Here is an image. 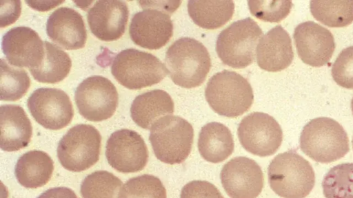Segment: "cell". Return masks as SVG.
I'll return each instance as SVG.
<instances>
[{
    "mask_svg": "<svg viewBox=\"0 0 353 198\" xmlns=\"http://www.w3.org/2000/svg\"><path fill=\"white\" fill-rule=\"evenodd\" d=\"M165 63L173 82L187 89L200 86L211 67L207 48L189 37L179 38L168 48Z\"/></svg>",
    "mask_w": 353,
    "mask_h": 198,
    "instance_id": "cell-1",
    "label": "cell"
},
{
    "mask_svg": "<svg viewBox=\"0 0 353 198\" xmlns=\"http://www.w3.org/2000/svg\"><path fill=\"white\" fill-rule=\"evenodd\" d=\"M268 173L270 188L283 198H305L315 184L311 164L294 150L277 155L269 164Z\"/></svg>",
    "mask_w": 353,
    "mask_h": 198,
    "instance_id": "cell-2",
    "label": "cell"
},
{
    "mask_svg": "<svg viewBox=\"0 0 353 198\" xmlns=\"http://www.w3.org/2000/svg\"><path fill=\"white\" fill-rule=\"evenodd\" d=\"M301 151L313 160L330 163L350 151L349 139L343 126L330 118H316L307 122L300 136Z\"/></svg>",
    "mask_w": 353,
    "mask_h": 198,
    "instance_id": "cell-3",
    "label": "cell"
},
{
    "mask_svg": "<svg viewBox=\"0 0 353 198\" xmlns=\"http://www.w3.org/2000/svg\"><path fill=\"white\" fill-rule=\"evenodd\" d=\"M205 96L214 112L228 118L243 115L254 100L249 82L239 74L228 70L218 72L210 78Z\"/></svg>",
    "mask_w": 353,
    "mask_h": 198,
    "instance_id": "cell-4",
    "label": "cell"
},
{
    "mask_svg": "<svg viewBox=\"0 0 353 198\" xmlns=\"http://www.w3.org/2000/svg\"><path fill=\"white\" fill-rule=\"evenodd\" d=\"M149 140L158 160L168 164H181L191 152L194 129L183 118L169 115L154 123Z\"/></svg>",
    "mask_w": 353,
    "mask_h": 198,
    "instance_id": "cell-5",
    "label": "cell"
},
{
    "mask_svg": "<svg viewBox=\"0 0 353 198\" xmlns=\"http://www.w3.org/2000/svg\"><path fill=\"white\" fill-rule=\"evenodd\" d=\"M167 72L165 65L157 56L134 48L118 53L111 66V73L118 82L134 90L160 82Z\"/></svg>",
    "mask_w": 353,
    "mask_h": 198,
    "instance_id": "cell-6",
    "label": "cell"
},
{
    "mask_svg": "<svg viewBox=\"0 0 353 198\" xmlns=\"http://www.w3.org/2000/svg\"><path fill=\"white\" fill-rule=\"evenodd\" d=\"M263 36L255 21L248 17L232 23L219 34L216 51L226 65L245 68L254 60V51Z\"/></svg>",
    "mask_w": 353,
    "mask_h": 198,
    "instance_id": "cell-7",
    "label": "cell"
},
{
    "mask_svg": "<svg viewBox=\"0 0 353 198\" xmlns=\"http://www.w3.org/2000/svg\"><path fill=\"white\" fill-rule=\"evenodd\" d=\"M101 135L93 126L77 124L59 140L57 153L61 165L72 172L85 170L99 159Z\"/></svg>",
    "mask_w": 353,
    "mask_h": 198,
    "instance_id": "cell-8",
    "label": "cell"
},
{
    "mask_svg": "<svg viewBox=\"0 0 353 198\" xmlns=\"http://www.w3.org/2000/svg\"><path fill=\"white\" fill-rule=\"evenodd\" d=\"M74 100L79 113L85 119L100 122L113 116L118 107L119 95L109 79L94 75L86 78L78 85Z\"/></svg>",
    "mask_w": 353,
    "mask_h": 198,
    "instance_id": "cell-9",
    "label": "cell"
},
{
    "mask_svg": "<svg viewBox=\"0 0 353 198\" xmlns=\"http://www.w3.org/2000/svg\"><path fill=\"white\" fill-rule=\"evenodd\" d=\"M145 9L131 19L129 34L134 44L148 50L165 45L173 34V23L168 12L152 1H139Z\"/></svg>",
    "mask_w": 353,
    "mask_h": 198,
    "instance_id": "cell-10",
    "label": "cell"
},
{
    "mask_svg": "<svg viewBox=\"0 0 353 198\" xmlns=\"http://www.w3.org/2000/svg\"><path fill=\"white\" fill-rule=\"evenodd\" d=\"M237 134L241 146L260 157L275 153L283 140V131L277 121L262 112H253L239 123Z\"/></svg>",
    "mask_w": 353,
    "mask_h": 198,
    "instance_id": "cell-11",
    "label": "cell"
},
{
    "mask_svg": "<svg viewBox=\"0 0 353 198\" xmlns=\"http://www.w3.org/2000/svg\"><path fill=\"white\" fill-rule=\"evenodd\" d=\"M27 106L35 121L50 130H59L65 127L74 116L70 97L59 89H37L28 98Z\"/></svg>",
    "mask_w": 353,
    "mask_h": 198,
    "instance_id": "cell-12",
    "label": "cell"
},
{
    "mask_svg": "<svg viewBox=\"0 0 353 198\" xmlns=\"http://www.w3.org/2000/svg\"><path fill=\"white\" fill-rule=\"evenodd\" d=\"M105 157L116 170L123 173H136L146 166L148 151L140 134L122 129L113 132L108 139Z\"/></svg>",
    "mask_w": 353,
    "mask_h": 198,
    "instance_id": "cell-13",
    "label": "cell"
},
{
    "mask_svg": "<svg viewBox=\"0 0 353 198\" xmlns=\"http://www.w3.org/2000/svg\"><path fill=\"white\" fill-rule=\"evenodd\" d=\"M222 186L231 198H256L261 193L264 177L259 165L246 157H236L222 168Z\"/></svg>",
    "mask_w": 353,
    "mask_h": 198,
    "instance_id": "cell-14",
    "label": "cell"
},
{
    "mask_svg": "<svg viewBox=\"0 0 353 198\" xmlns=\"http://www.w3.org/2000/svg\"><path fill=\"white\" fill-rule=\"evenodd\" d=\"M1 50L8 63L29 69L39 67L45 56V44L38 33L26 26L11 28L2 36Z\"/></svg>",
    "mask_w": 353,
    "mask_h": 198,
    "instance_id": "cell-15",
    "label": "cell"
},
{
    "mask_svg": "<svg viewBox=\"0 0 353 198\" xmlns=\"http://www.w3.org/2000/svg\"><path fill=\"white\" fill-rule=\"evenodd\" d=\"M294 39L299 57L312 67L326 65L332 56L335 42L327 28L314 21H305L294 29Z\"/></svg>",
    "mask_w": 353,
    "mask_h": 198,
    "instance_id": "cell-16",
    "label": "cell"
},
{
    "mask_svg": "<svg viewBox=\"0 0 353 198\" xmlns=\"http://www.w3.org/2000/svg\"><path fill=\"white\" fill-rule=\"evenodd\" d=\"M129 16L127 3L119 0L97 1L89 9L87 20L92 34L103 41L119 39L125 33Z\"/></svg>",
    "mask_w": 353,
    "mask_h": 198,
    "instance_id": "cell-17",
    "label": "cell"
},
{
    "mask_svg": "<svg viewBox=\"0 0 353 198\" xmlns=\"http://www.w3.org/2000/svg\"><path fill=\"white\" fill-rule=\"evenodd\" d=\"M46 33L50 40L67 50L83 48L87 40L82 16L68 7H61L51 13L46 22Z\"/></svg>",
    "mask_w": 353,
    "mask_h": 198,
    "instance_id": "cell-18",
    "label": "cell"
},
{
    "mask_svg": "<svg viewBox=\"0 0 353 198\" xmlns=\"http://www.w3.org/2000/svg\"><path fill=\"white\" fill-rule=\"evenodd\" d=\"M256 54L257 64L263 70L276 72L288 67L294 52L288 32L281 25L270 30L259 40Z\"/></svg>",
    "mask_w": 353,
    "mask_h": 198,
    "instance_id": "cell-19",
    "label": "cell"
},
{
    "mask_svg": "<svg viewBox=\"0 0 353 198\" xmlns=\"http://www.w3.org/2000/svg\"><path fill=\"white\" fill-rule=\"evenodd\" d=\"M0 121L1 150L17 151L29 144L32 135V124L21 106L2 104Z\"/></svg>",
    "mask_w": 353,
    "mask_h": 198,
    "instance_id": "cell-20",
    "label": "cell"
},
{
    "mask_svg": "<svg viewBox=\"0 0 353 198\" xmlns=\"http://www.w3.org/2000/svg\"><path fill=\"white\" fill-rule=\"evenodd\" d=\"M174 102L166 91L154 89L137 96L130 107V116L136 124L144 129L162 117L173 113Z\"/></svg>",
    "mask_w": 353,
    "mask_h": 198,
    "instance_id": "cell-21",
    "label": "cell"
},
{
    "mask_svg": "<svg viewBox=\"0 0 353 198\" xmlns=\"http://www.w3.org/2000/svg\"><path fill=\"white\" fill-rule=\"evenodd\" d=\"M54 170L51 157L44 151L33 150L23 154L17 160L14 174L18 182L27 188L46 185Z\"/></svg>",
    "mask_w": 353,
    "mask_h": 198,
    "instance_id": "cell-22",
    "label": "cell"
},
{
    "mask_svg": "<svg viewBox=\"0 0 353 198\" xmlns=\"http://www.w3.org/2000/svg\"><path fill=\"white\" fill-rule=\"evenodd\" d=\"M197 146L201 157L214 164L226 160L234 147L230 129L216 122H209L201 128Z\"/></svg>",
    "mask_w": 353,
    "mask_h": 198,
    "instance_id": "cell-23",
    "label": "cell"
},
{
    "mask_svg": "<svg viewBox=\"0 0 353 198\" xmlns=\"http://www.w3.org/2000/svg\"><path fill=\"white\" fill-rule=\"evenodd\" d=\"M232 1H194L188 2L190 18L198 26L208 30L221 28L229 21L234 14Z\"/></svg>",
    "mask_w": 353,
    "mask_h": 198,
    "instance_id": "cell-24",
    "label": "cell"
},
{
    "mask_svg": "<svg viewBox=\"0 0 353 198\" xmlns=\"http://www.w3.org/2000/svg\"><path fill=\"white\" fill-rule=\"evenodd\" d=\"M44 44L45 56L41 64L29 70L33 78L39 82L57 83L70 73L72 60L69 55L57 45L47 41Z\"/></svg>",
    "mask_w": 353,
    "mask_h": 198,
    "instance_id": "cell-25",
    "label": "cell"
},
{
    "mask_svg": "<svg viewBox=\"0 0 353 198\" xmlns=\"http://www.w3.org/2000/svg\"><path fill=\"white\" fill-rule=\"evenodd\" d=\"M310 12L321 23L332 28L353 22V1H311Z\"/></svg>",
    "mask_w": 353,
    "mask_h": 198,
    "instance_id": "cell-26",
    "label": "cell"
},
{
    "mask_svg": "<svg viewBox=\"0 0 353 198\" xmlns=\"http://www.w3.org/2000/svg\"><path fill=\"white\" fill-rule=\"evenodd\" d=\"M1 100L16 101L23 97L30 86V79L26 71L11 66L5 59H1Z\"/></svg>",
    "mask_w": 353,
    "mask_h": 198,
    "instance_id": "cell-27",
    "label": "cell"
},
{
    "mask_svg": "<svg viewBox=\"0 0 353 198\" xmlns=\"http://www.w3.org/2000/svg\"><path fill=\"white\" fill-rule=\"evenodd\" d=\"M325 198H353V163L333 166L322 181Z\"/></svg>",
    "mask_w": 353,
    "mask_h": 198,
    "instance_id": "cell-28",
    "label": "cell"
},
{
    "mask_svg": "<svg viewBox=\"0 0 353 198\" xmlns=\"http://www.w3.org/2000/svg\"><path fill=\"white\" fill-rule=\"evenodd\" d=\"M121 180L112 173L97 170L82 181L80 192L83 198H118Z\"/></svg>",
    "mask_w": 353,
    "mask_h": 198,
    "instance_id": "cell-29",
    "label": "cell"
},
{
    "mask_svg": "<svg viewBox=\"0 0 353 198\" xmlns=\"http://www.w3.org/2000/svg\"><path fill=\"white\" fill-rule=\"evenodd\" d=\"M166 190L156 176L143 174L130 178L119 190L118 198H166Z\"/></svg>",
    "mask_w": 353,
    "mask_h": 198,
    "instance_id": "cell-30",
    "label": "cell"
},
{
    "mask_svg": "<svg viewBox=\"0 0 353 198\" xmlns=\"http://www.w3.org/2000/svg\"><path fill=\"white\" fill-rule=\"evenodd\" d=\"M248 8L252 15L264 21L276 23L285 19L290 12V1H248Z\"/></svg>",
    "mask_w": 353,
    "mask_h": 198,
    "instance_id": "cell-31",
    "label": "cell"
},
{
    "mask_svg": "<svg viewBox=\"0 0 353 198\" xmlns=\"http://www.w3.org/2000/svg\"><path fill=\"white\" fill-rule=\"evenodd\" d=\"M332 76L339 86L353 89V46L343 50L332 67Z\"/></svg>",
    "mask_w": 353,
    "mask_h": 198,
    "instance_id": "cell-32",
    "label": "cell"
},
{
    "mask_svg": "<svg viewBox=\"0 0 353 198\" xmlns=\"http://www.w3.org/2000/svg\"><path fill=\"white\" fill-rule=\"evenodd\" d=\"M180 198H224L219 189L207 181L194 180L182 188Z\"/></svg>",
    "mask_w": 353,
    "mask_h": 198,
    "instance_id": "cell-33",
    "label": "cell"
},
{
    "mask_svg": "<svg viewBox=\"0 0 353 198\" xmlns=\"http://www.w3.org/2000/svg\"><path fill=\"white\" fill-rule=\"evenodd\" d=\"M21 14V1H2L1 6V27L9 25L18 19Z\"/></svg>",
    "mask_w": 353,
    "mask_h": 198,
    "instance_id": "cell-34",
    "label": "cell"
},
{
    "mask_svg": "<svg viewBox=\"0 0 353 198\" xmlns=\"http://www.w3.org/2000/svg\"><path fill=\"white\" fill-rule=\"evenodd\" d=\"M37 198H78L75 192L67 187H56L48 189Z\"/></svg>",
    "mask_w": 353,
    "mask_h": 198,
    "instance_id": "cell-35",
    "label": "cell"
},
{
    "mask_svg": "<svg viewBox=\"0 0 353 198\" xmlns=\"http://www.w3.org/2000/svg\"><path fill=\"white\" fill-rule=\"evenodd\" d=\"M30 8L41 11L45 12L50 10L63 1H25Z\"/></svg>",
    "mask_w": 353,
    "mask_h": 198,
    "instance_id": "cell-36",
    "label": "cell"
},
{
    "mask_svg": "<svg viewBox=\"0 0 353 198\" xmlns=\"http://www.w3.org/2000/svg\"><path fill=\"white\" fill-rule=\"evenodd\" d=\"M351 108H352V113H353V98H352V101H351Z\"/></svg>",
    "mask_w": 353,
    "mask_h": 198,
    "instance_id": "cell-37",
    "label": "cell"
},
{
    "mask_svg": "<svg viewBox=\"0 0 353 198\" xmlns=\"http://www.w3.org/2000/svg\"><path fill=\"white\" fill-rule=\"evenodd\" d=\"M352 146H353V138H352Z\"/></svg>",
    "mask_w": 353,
    "mask_h": 198,
    "instance_id": "cell-38",
    "label": "cell"
}]
</instances>
